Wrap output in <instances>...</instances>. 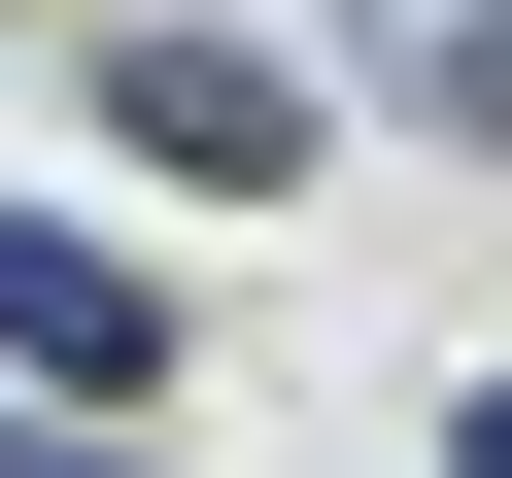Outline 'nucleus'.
<instances>
[{
  "instance_id": "nucleus-4",
  "label": "nucleus",
  "mask_w": 512,
  "mask_h": 478,
  "mask_svg": "<svg viewBox=\"0 0 512 478\" xmlns=\"http://www.w3.org/2000/svg\"><path fill=\"white\" fill-rule=\"evenodd\" d=\"M444 478H512V376H478V410H444Z\"/></svg>"
},
{
  "instance_id": "nucleus-2",
  "label": "nucleus",
  "mask_w": 512,
  "mask_h": 478,
  "mask_svg": "<svg viewBox=\"0 0 512 478\" xmlns=\"http://www.w3.org/2000/svg\"><path fill=\"white\" fill-rule=\"evenodd\" d=\"M103 137H137V171H205V205H274V171L342 137V103H308L274 35H103Z\"/></svg>"
},
{
  "instance_id": "nucleus-3",
  "label": "nucleus",
  "mask_w": 512,
  "mask_h": 478,
  "mask_svg": "<svg viewBox=\"0 0 512 478\" xmlns=\"http://www.w3.org/2000/svg\"><path fill=\"white\" fill-rule=\"evenodd\" d=\"M0 478H137V410H35V444H0Z\"/></svg>"
},
{
  "instance_id": "nucleus-1",
  "label": "nucleus",
  "mask_w": 512,
  "mask_h": 478,
  "mask_svg": "<svg viewBox=\"0 0 512 478\" xmlns=\"http://www.w3.org/2000/svg\"><path fill=\"white\" fill-rule=\"evenodd\" d=\"M0 376H35V410H171V274L69 239V205H0Z\"/></svg>"
}]
</instances>
